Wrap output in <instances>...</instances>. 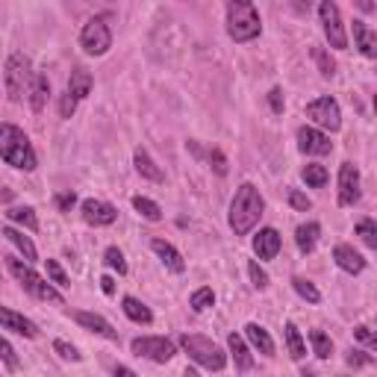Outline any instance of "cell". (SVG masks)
<instances>
[{
	"label": "cell",
	"instance_id": "obj_1",
	"mask_svg": "<svg viewBox=\"0 0 377 377\" xmlns=\"http://www.w3.org/2000/svg\"><path fill=\"white\" fill-rule=\"evenodd\" d=\"M262 212H266V201H262V194L254 183H242L236 189V198L230 204V227L236 236H248L257 221L262 218Z\"/></svg>",
	"mask_w": 377,
	"mask_h": 377
},
{
	"label": "cell",
	"instance_id": "obj_2",
	"mask_svg": "<svg viewBox=\"0 0 377 377\" xmlns=\"http://www.w3.org/2000/svg\"><path fill=\"white\" fill-rule=\"evenodd\" d=\"M0 159L18 171H36L39 159L27 139V133L15 124H0Z\"/></svg>",
	"mask_w": 377,
	"mask_h": 377
},
{
	"label": "cell",
	"instance_id": "obj_3",
	"mask_svg": "<svg viewBox=\"0 0 377 377\" xmlns=\"http://www.w3.org/2000/svg\"><path fill=\"white\" fill-rule=\"evenodd\" d=\"M227 32H230L233 42H254L262 32L257 6L248 0H230L227 4Z\"/></svg>",
	"mask_w": 377,
	"mask_h": 377
},
{
	"label": "cell",
	"instance_id": "obj_4",
	"mask_svg": "<svg viewBox=\"0 0 377 377\" xmlns=\"http://www.w3.org/2000/svg\"><path fill=\"white\" fill-rule=\"evenodd\" d=\"M180 348H183L194 363L201 369H209V371H221L227 366V354L216 345L212 339L206 336H198V333H183L180 336Z\"/></svg>",
	"mask_w": 377,
	"mask_h": 377
},
{
	"label": "cell",
	"instance_id": "obj_5",
	"mask_svg": "<svg viewBox=\"0 0 377 377\" xmlns=\"http://www.w3.org/2000/svg\"><path fill=\"white\" fill-rule=\"evenodd\" d=\"M9 271L15 274V280H18L24 286V292H30L32 298L39 301H51V304H65L62 295L44 280V277H39L36 271L30 268V262H21V259H9Z\"/></svg>",
	"mask_w": 377,
	"mask_h": 377
},
{
	"label": "cell",
	"instance_id": "obj_6",
	"mask_svg": "<svg viewBox=\"0 0 377 377\" xmlns=\"http://www.w3.org/2000/svg\"><path fill=\"white\" fill-rule=\"evenodd\" d=\"M80 47L89 56H104L112 47V30H109V15H94L86 21L83 32H80Z\"/></svg>",
	"mask_w": 377,
	"mask_h": 377
},
{
	"label": "cell",
	"instance_id": "obj_7",
	"mask_svg": "<svg viewBox=\"0 0 377 377\" xmlns=\"http://www.w3.org/2000/svg\"><path fill=\"white\" fill-rule=\"evenodd\" d=\"M30 59L24 54H12L6 59V68H4V83H6V94H9V101H24V94L30 92Z\"/></svg>",
	"mask_w": 377,
	"mask_h": 377
},
{
	"label": "cell",
	"instance_id": "obj_8",
	"mask_svg": "<svg viewBox=\"0 0 377 377\" xmlns=\"http://www.w3.org/2000/svg\"><path fill=\"white\" fill-rule=\"evenodd\" d=\"M307 118L316 124V130H330V133H336V130L342 127V109L336 104V97H316L313 104L307 106Z\"/></svg>",
	"mask_w": 377,
	"mask_h": 377
},
{
	"label": "cell",
	"instance_id": "obj_9",
	"mask_svg": "<svg viewBox=\"0 0 377 377\" xmlns=\"http://www.w3.org/2000/svg\"><path fill=\"white\" fill-rule=\"evenodd\" d=\"M130 348H133L136 357H144V359H151V363H168L177 354V345L166 336H136L130 342Z\"/></svg>",
	"mask_w": 377,
	"mask_h": 377
},
{
	"label": "cell",
	"instance_id": "obj_10",
	"mask_svg": "<svg viewBox=\"0 0 377 377\" xmlns=\"http://www.w3.org/2000/svg\"><path fill=\"white\" fill-rule=\"evenodd\" d=\"M319 18H321V27H324V36L330 42V47L336 51H345L348 47V36H345V24H342V15H339V6L324 0L319 6Z\"/></svg>",
	"mask_w": 377,
	"mask_h": 377
},
{
	"label": "cell",
	"instance_id": "obj_11",
	"mask_svg": "<svg viewBox=\"0 0 377 377\" xmlns=\"http://www.w3.org/2000/svg\"><path fill=\"white\" fill-rule=\"evenodd\" d=\"M363 198V189H359V168L354 162H342L339 168V204L342 206H354Z\"/></svg>",
	"mask_w": 377,
	"mask_h": 377
},
{
	"label": "cell",
	"instance_id": "obj_12",
	"mask_svg": "<svg viewBox=\"0 0 377 377\" xmlns=\"http://www.w3.org/2000/svg\"><path fill=\"white\" fill-rule=\"evenodd\" d=\"M298 147L307 156H324V154L333 151V142H330V136L321 133L316 127H301L298 130Z\"/></svg>",
	"mask_w": 377,
	"mask_h": 377
},
{
	"label": "cell",
	"instance_id": "obj_13",
	"mask_svg": "<svg viewBox=\"0 0 377 377\" xmlns=\"http://www.w3.org/2000/svg\"><path fill=\"white\" fill-rule=\"evenodd\" d=\"M80 212H83V221H86V224H94V227L116 224V218H118V209H116V206L106 204V201H97V198L83 201Z\"/></svg>",
	"mask_w": 377,
	"mask_h": 377
},
{
	"label": "cell",
	"instance_id": "obj_14",
	"mask_svg": "<svg viewBox=\"0 0 377 377\" xmlns=\"http://www.w3.org/2000/svg\"><path fill=\"white\" fill-rule=\"evenodd\" d=\"M0 327H4V330L18 333V336H24V339H36V336H39V327L32 324L30 319H24L21 313L9 309V307H0Z\"/></svg>",
	"mask_w": 377,
	"mask_h": 377
},
{
	"label": "cell",
	"instance_id": "obj_15",
	"mask_svg": "<svg viewBox=\"0 0 377 377\" xmlns=\"http://www.w3.org/2000/svg\"><path fill=\"white\" fill-rule=\"evenodd\" d=\"M151 248H154V254L162 259V266H166L168 271H174V274H183V271H186V259H183V254H180L171 242H166V239H154V242H151Z\"/></svg>",
	"mask_w": 377,
	"mask_h": 377
},
{
	"label": "cell",
	"instance_id": "obj_16",
	"mask_svg": "<svg viewBox=\"0 0 377 377\" xmlns=\"http://www.w3.org/2000/svg\"><path fill=\"white\" fill-rule=\"evenodd\" d=\"M280 233L274 230V227H262V230L254 236V254L259 259H274L277 251H280Z\"/></svg>",
	"mask_w": 377,
	"mask_h": 377
},
{
	"label": "cell",
	"instance_id": "obj_17",
	"mask_svg": "<svg viewBox=\"0 0 377 377\" xmlns=\"http://www.w3.org/2000/svg\"><path fill=\"white\" fill-rule=\"evenodd\" d=\"M74 321H77L80 327H86V330H92V333L104 336V339H112V342L118 339V330H116V327H112L104 316H97V313H83V309H80V313H74Z\"/></svg>",
	"mask_w": 377,
	"mask_h": 377
},
{
	"label": "cell",
	"instance_id": "obj_18",
	"mask_svg": "<svg viewBox=\"0 0 377 377\" xmlns=\"http://www.w3.org/2000/svg\"><path fill=\"white\" fill-rule=\"evenodd\" d=\"M333 259H336V266L342 271H348V274H359V271L366 268V257L359 254V251H354L351 245H336V248H333Z\"/></svg>",
	"mask_w": 377,
	"mask_h": 377
},
{
	"label": "cell",
	"instance_id": "obj_19",
	"mask_svg": "<svg viewBox=\"0 0 377 377\" xmlns=\"http://www.w3.org/2000/svg\"><path fill=\"white\" fill-rule=\"evenodd\" d=\"M92 86H94L92 74H89L86 68H74V71H71V77H68V89H65V94L74 97V101L80 104L83 97H89V94H92Z\"/></svg>",
	"mask_w": 377,
	"mask_h": 377
},
{
	"label": "cell",
	"instance_id": "obj_20",
	"mask_svg": "<svg viewBox=\"0 0 377 377\" xmlns=\"http://www.w3.org/2000/svg\"><path fill=\"white\" fill-rule=\"evenodd\" d=\"M319 236H321L319 221L298 224V230H295V245H298V251H301V254H313V251H316V245H319Z\"/></svg>",
	"mask_w": 377,
	"mask_h": 377
},
{
	"label": "cell",
	"instance_id": "obj_21",
	"mask_svg": "<svg viewBox=\"0 0 377 377\" xmlns=\"http://www.w3.org/2000/svg\"><path fill=\"white\" fill-rule=\"evenodd\" d=\"M227 348H230L233 363H236L239 371H251V369H254V354H251L248 345H245V339H242L239 333H230V336H227Z\"/></svg>",
	"mask_w": 377,
	"mask_h": 377
},
{
	"label": "cell",
	"instance_id": "obj_22",
	"mask_svg": "<svg viewBox=\"0 0 377 377\" xmlns=\"http://www.w3.org/2000/svg\"><path fill=\"white\" fill-rule=\"evenodd\" d=\"M354 42H357L359 54H363L366 59L377 56V36L371 32V27L366 21H354Z\"/></svg>",
	"mask_w": 377,
	"mask_h": 377
},
{
	"label": "cell",
	"instance_id": "obj_23",
	"mask_svg": "<svg viewBox=\"0 0 377 377\" xmlns=\"http://www.w3.org/2000/svg\"><path fill=\"white\" fill-rule=\"evenodd\" d=\"M245 339L251 342V345L259 351V354H266V357H274V339L268 336V330L266 327H259V324H248L245 327Z\"/></svg>",
	"mask_w": 377,
	"mask_h": 377
},
{
	"label": "cell",
	"instance_id": "obj_24",
	"mask_svg": "<svg viewBox=\"0 0 377 377\" xmlns=\"http://www.w3.org/2000/svg\"><path fill=\"white\" fill-rule=\"evenodd\" d=\"M133 162H136V171H139L144 180H154V183H162V180H166V174H162V168H159L156 162L151 159V154H147L144 147H136Z\"/></svg>",
	"mask_w": 377,
	"mask_h": 377
},
{
	"label": "cell",
	"instance_id": "obj_25",
	"mask_svg": "<svg viewBox=\"0 0 377 377\" xmlns=\"http://www.w3.org/2000/svg\"><path fill=\"white\" fill-rule=\"evenodd\" d=\"M47 97H51V80H47V74H36V77H32V86H30V106H32V112H42L47 106Z\"/></svg>",
	"mask_w": 377,
	"mask_h": 377
},
{
	"label": "cell",
	"instance_id": "obj_26",
	"mask_svg": "<svg viewBox=\"0 0 377 377\" xmlns=\"http://www.w3.org/2000/svg\"><path fill=\"white\" fill-rule=\"evenodd\" d=\"M121 309H124V316L130 321H136V324H151L154 321V313L139 298H133V295H127V298L121 301Z\"/></svg>",
	"mask_w": 377,
	"mask_h": 377
},
{
	"label": "cell",
	"instance_id": "obj_27",
	"mask_svg": "<svg viewBox=\"0 0 377 377\" xmlns=\"http://www.w3.org/2000/svg\"><path fill=\"white\" fill-rule=\"evenodd\" d=\"M4 236H6V239H9V242H12L21 254H24V259H27V262H32V259L39 257V254H36V245H32V242H30V236H24L21 230H15V227H6Z\"/></svg>",
	"mask_w": 377,
	"mask_h": 377
},
{
	"label": "cell",
	"instance_id": "obj_28",
	"mask_svg": "<svg viewBox=\"0 0 377 377\" xmlns=\"http://www.w3.org/2000/svg\"><path fill=\"white\" fill-rule=\"evenodd\" d=\"M286 330V345H289V357L292 359H304L307 357V342H304V336H301V330L295 327L292 321L283 327Z\"/></svg>",
	"mask_w": 377,
	"mask_h": 377
},
{
	"label": "cell",
	"instance_id": "obj_29",
	"mask_svg": "<svg viewBox=\"0 0 377 377\" xmlns=\"http://www.w3.org/2000/svg\"><path fill=\"white\" fill-rule=\"evenodd\" d=\"M309 342H313V354H316L319 359H330L333 342H330V336H327L324 330H309Z\"/></svg>",
	"mask_w": 377,
	"mask_h": 377
},
{
	"label": "cell",
	"instance_id": "obj_30",
	"mask_svg": "<svg viewBox=\"0 0 377 377\" xmlns=\"http://www.w3.org/2000/svg\"><path fill=\"white\" fill-rule=\"evenodd\" d=\"M133 206H136L139 216H142V218H147V221H159V218H162L159 204H156V201H151V198H142V194H136V198H133Z\"/></svg>",
	"mask_w": 377,
	"mask_h": 377
},
{
	"label": "cell",
	"instance_id": "obj_31",
	"mask_svg": "<svg viewBox=\"0 0 377 377\" xmlns=\"http://www.w3.org/2000/svg\"><path fill=\"white\" fill-rule=\"evenodd\" d=\"M6 216L15 221V224H24L27 230H39V218H36V212H32L30 206H15V209H9Z\"/></svg>",
	"mask_w": 377,
	"mask_h": 377
},
{
	"label": "cell",
	"instance_id": "obj_32",
	"mask_svg": "<svg viewBox=\"0 0 377 377\" xmlns=\"http://www.w3.org/2000/svg\"><path fill=\"white\" fill-rule=\"evenodd\" d=\"M212 304H216V292H212L209 286L192 292V298H189V307L194 309V313H204V309H209Z\"/></svg>",
	"mask_w": 377,
	"mask_h": 377
},
{
	"label": "cell",
	"instance_id": "obj_33",
	"mask_svg": "<svg viewBox=\"0 0 377 377\" xmlns=\"http://www.w3.org/2000/svg\"><path fill=\"white\" fill-rule=\"evenodd\" d=\"M301 177H304V183L307 186H313V189H321L324 183H327V168L324 166H304V171H301Z\"/></svg>",
	"mask_w": 377,
	"mask_h": 377
},
{
	"label": "cell",
	"instance_id": "obj_34",
	"mask_svg": "<svg viewBox=\"0 0 377 377\" xmlns=\"http://www.w3.org/2000/svg\"><path fill=\"white\" fill-rule=\"evenodd\" d=\"M292 289L301 295L304 301H309V304H319L321 301V292L309 283V280H304V277H292Z\"/></svg>",
	"mask_w": 377,
	"mask_h": 377
},
{
	"label": "cell",
	"instance_id": "obj_35",
	"mask_svg": "<svg viewBox=\"0 0 377 377\" xmlns=\"http://www.w3.org/2000/svg\"><path fill=\"white\" fill-rule=\"evenodd\" d=\"M313 59H316V65H319L321 77H333V74H336V62L330 59V54H327L324 47H313Z\"/></svg>",
	"mask_w": 377,
	"mask_h": 377
},
{
	"label": "cell",
	"instance_id": "obj_36",
	"mask_svg": "<svg viewBox=\"0 0 377 377\" xmlns=\"http://www.w3.org/2000/svg\"><path fill=\"white\" fill-rule=\"evenodd\" d=\"M0 363H4L9 371H18L21 369V359H18V354H15V348L9 345V342L0 336Z\"/></svg>",
	"mask_w": 377,
	"mask_h": 377
},
{
	"label": "cell",
	"instance_id": "obj_37",
	"mask_svg": "<svg viewBox=\"0 0 377 377\" xmlns=\"http://www.w3.org/2000/svg\"><path fill=\"white\" fill-rule=\"evenodd\" d=\"M357 236L366 242V248H377V224L371 218H363L357 224Z\"/></svg>",
	"mask_w": 377,
	"mask_h": 377
},
{
	"label": "cell",
	"instance_id": "obj_38",
	"mask_svg": "<svg viewBox=\"0 0 377 377\" xmlns=\"http://www.w3.org/2000/svg\"><path fill=\"white\" fill-rule=\"evenodd\" d=\"M104 262L109 268H116L118 274H127V259H124V254L118 251V248H106V254H104Z\"/></svg>",
	"mask_w": 377,
	"mask_h": 377
},
{
	"label": "cell",
	"instance_id": "obj_39",
	"mask_svg": "<svg viewBox=\"0 0 377 377\" xmlns=\"http://www.w3.org/2000/svg\"><path fill=\"white\" fill-rule=\"evenodd\" d=\"M248 274H251L254 289H268V274H266V268H259V262H257V259L248 262Z\"/></svg>",
	"mask_w": 377,
	"mask_h": 377
},
{
	"label": "cell",
	"instance_id": "obj_40",
	"mask_svg": "<svg viewBox=\"0 0 377 377\" xmlns=\"http://www.w3.org/2000/svg\"><path fill=\"white\" fill-rule=\"evenodd\" d=\"M47 277L56 283V286H71V280H68V274L62 271V266L56 259H47Z\"/></svg>",
	"mask_w": 377,
	"mask_h": 377
},
{
	"label": "cell",
	"instance_id": "obj_41",
	"mask_svg": "<svg viewBox=\"0 0 377 377\" xmlns=\"http://www.w3.org/2000/svg\"><path fill=\"white\" fill-rule=\"evenodd\" d=\"M54 351H56L62 359H71V363H80V351L71 345V342H65V339H56V342H54Z\"/></svg>",
	"mask_w": 377,
	"mask_h": 377
},
{
	"label": "cell",
	"instance_id": "obj_42",
	"mask_svg": "<svg viewBox=\"0 0 377 377\" xmlns=\"http://www.w3.org/2000/svg\"><path fill=\"white\" fill-rule=\"evenodd\" d=\"M209 166H212V171H216L218 177L227 174V159H224V154L218 151V147H212V151H209Z\"/></svg>",
	"mask_w": 377,
	"mask_h": 377
},
{
	"label": "cell",
	"instance_id": "obj_43",
	"mask_svg": "<svg viewBox=\"0 0 377 377\" xmlns=\"http://www.w3.org/2000/svg\"><path fill=\"white\" fill-rule=\"evenodd\" d=\"M289 204H292L295 209H298V212H307L309 206H313V201H309L307 194H304V192H298V189H289Z\"/></svg>",
	"mask_w": 377,
	"mask_h": 377
},
{
	"label": "cell",
	"instance_id": "obj_44",
	"mask_svg": "<svg viewBox=\"0 0 377 377\" xmlns=\"http://www.w3.org/2000/svg\"><path fill=\"white\" fill-rule=\"evenodd\" d=\"M54 204H56L59 212H71V206L77 204V194H74L71 189H68V192H59L56 198H54Z\"/></svg>",
	"mask_w": 377,
	"mask_h": 377
},
{
	"label": "cell",
	"instance_id": "obj_45",
	"mask_svg": "<svg viewBox=\"0 0 377 377\" xmlns=\"http://www.w3.org/2000/svg\"><path fill=\"white\" fill-rule=\"evenodd\" d=\"M354 336L363 342V345H369V348H374L377 345V336H374V330L369 324H359V327H354Z\"/></svg>",
	"mask_w": 377,
	"mask_h": 377
},
{
	"label": "cell",
	"instance_id": "obj_46",
	"mask_svg": "<svg viewBox=\"0 0 377 377\" xmlns=\"http://www.w3.org/2000/svg\"><path fill=\"white\" fill-rule=\"evenodd\" d=\"M345 363H348V366H354V369H363V366H371L374 359H371L369 354H363V351H354V348H351V351H348V357H345Z\"/></svg>",
	"mask_w": 377,
	"mask_h": 377
},
{
	"label": "cell",
	"instance_id": "obj_47",
	"mask_svg": "<svg viewBox=\"0 0 377 377\" xmlns=\"http://www.w3.org/2000/svg\"><path fill=\"white\" fill-rule=\"evenodd\" d=\"M268 104H271V112H274V116H280L283 106H286L283 92H280V89H271V92H268Z\"/></svg>",
	"mask_w": 377,
	"mask_h": 377
},
{
	"label": "cell",
	"instance_id": "obj_48",
	"mask_svg": "<svg viewBox=\"0 0 377 377\" xmlns=\"http://www.w3.org/2000/svg\"><path fill=\"white\" fill-rule=\"evenodd\" d=\"M74 109H77V101H74V97L62 94V101H59V116H62V118H71Z\"/></svg>",
	"mask_w": 377,
	"mask_h": 377
},
{
	"label": "cell",
	"instance_id": "obj_49",
	"mask_svg": "<svg viewBox=\"0 0 377 377\" xmlns=\"http://www.w3.org/2000/svg\"><path fill=\"white\" fill-rule=\"evenodd\" d=\"M101 289H104V295H116V280L106 274V277H101Z\"/></svg>",
	"mask_w": 377,
	"mask_h": 377
},
{
	"label": "cell",
	"instance_id": "obj_50",
	"mask_svg": "<svg viewBox=\"0 0 377 377\" xmlns=\"http://www.w3.org/2000/svg\"><path fill=\"white\" fill-rule=\"evenodd\" d=\"M116 377H136V371L127 366H116Z\"/></svg>",
	"mask_w": 377,
	"mask_h": 377
}]
</instances>
